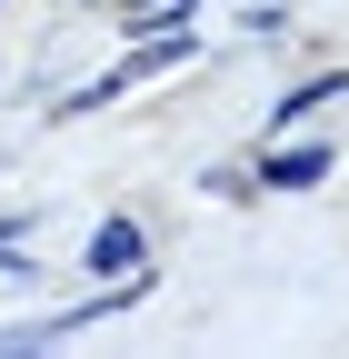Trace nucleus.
Listing matches in <instances>:
<instances>
[{
  "label": "nucleus",
  "instance_id": "f257e3e1",
  "mask_svg": "<svg viewBox=\"0 0 349 359\" xmlns=\"http://www.w3.org/2000/svg\"><path fill=\"white\" fill-rule=\"evenodd\" d=\"M320 170H329V150H280V160L259 170V180H270V190H310Z\"/></svg>",
  "mask_w": 349,
  "mask_h": 359
},
{
  "label": "nucleus",
  "instance_id": "f03ea898",
  "mask_svg": "<svg viewBox=\"0 0 349 359\" xmlns=\"http://www.w3.org/2000/svg\"><path fill=\"white\" fill-rule=\"evenodd\" d=\"M140 259V230H130V219H110V230L90 240V269H130Z\"/></svg>",
  "mask_w": 349,
  "mask_h": 359
}]
</instances>
